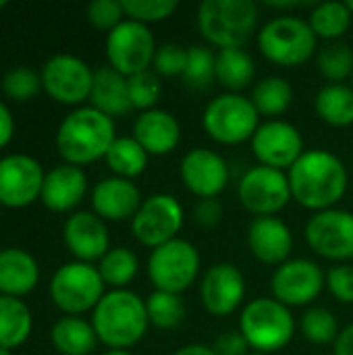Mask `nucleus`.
<instances>
[{
  "instance_id": "obj_37",
  "label": "nucleus",
  "mask_w": 353,
  "mask_h": 355,
  "mask_svg": "<svg viewBox=\"0 0 353 355\" xmlns=\"http://www.w3.org/2000/svg\"><path fill=\"white\" fill-rule=\"evenodd\" d=\"M216 79V54L208 46H189L183 81L193 89H206Z\"/></svg>"
},
{
  "instance_id": "obj_55",
  "label": "nucleus",
  "mask_w": 353,
  "mask_h": 355,
  "mask_svg": "<svg viewBox=\"0 0 353 355\" xmlns=\"http://www.w3.org/2000/svg\"><path fill=\"white\" fill-rule=\"evenodd\" d=\"M352 87H353V75H352Z\"/></svg>"
},
{
  "instance_id": "obj_33",
  "label": "nucleus",
  "mask_w": 353,
  "mask_h": 355,
  "mask_svg": "<svg viewBox=\"0 0 353 355\" xmlns=\"http://www.w3.org/2000/svg\"><path fill=\"white\" fill-rule=\"evenodd\" d=\"M352 10L347 2H320L310 12V27L316 33V37L327 42H339L352 27Z\"/></svg>"
},
{
  "instance_id": "obj_44",
  "label": "nucleus",
  "mask_w": 353,
  "mask_h": 355,
  "mask_svg": "<svg viewBox=\"0 0 353 355\" xmlns=\"http://www.w3.org/2000/svg\"><path fill=\"white\" fill-rule=\"evenodd\" d=\"M327 289L341 304H353V266L335 264L327 272Z\"/></svg>"
},
{
  "instance_id": "obj_15",
  "label": "nucleus",
  "mask_w": 353,
  "mask_h": 355,
  "mask_svg": "<svg viewBox=\"0 0 353 355\" xmlns=\"http://www.w3.org/2000/svg\"><path fill=\"white\" fill-rule=\"evenodd\" d=\"M327 287V275L308 258H289L277 266L270 279V291L277 302L287 308H300L312 304Z\"/></svg>"
},
{
  "instance_id": "obj_2",
  "label": "nucleus",
  "mask_w": 353,
  "mask_h": 355,
  "mask_svg": "<svg viewBox=\"0 0 353 355\" xmlns=\"http://www.w3.org/2000/svg\"><path fill=\"white\" fill-rule=\"evenodd\" d=\"M114 139V119L94 106H79L58 125L56 150L67 164L83 166L104 158Z\"/></svg>"
},
{
  "instance_id": "obj_19",
  "label": "nucleus",
  "mask_w": 353,
  "mask_h": 355,
  "mask_svg": "<svg viewBox=\"0 0 353 355\" xmlns=\"http://www.w3.org/2000/svg\"><path fill=\"white\" fill-rule=\"evenodd\" d=\"M202 306L212 316H231L246 300V277L231 262L210 266L200 283Z\"/></svg>"
},
{
  "instance_id": "obj_51",
  "label": "nucleus",
  "mask_w": 353,
  "mask_h": 355,
  "mask_svg": "<svg viewBox=\"0 0 353 355\" xmlns=\"http://www.w3.org/2000/svg\"><path fill=\"white\" fill-rule=\"evenodd\" d=\"M0 355H12V354H10V349H6V347H0Z\"/></svg>"
},
{
  "instance_id": "obj_13",
  "label": "nucleus",
  "mask_w": 353,
  "mask_h": 355,
  "mask_svg": "<svg viewBox=\"0 0 353 355\" xmlns=\"http://www.w3.org/2000/svg\"><path fill=\"white\" fill-rule=\"evenodd\" d=\"M241 206L256 216H275L291 202V187L285 171L252 166L237 185Z\"/></svg>"
},
{
  "instance_id": "obj_46",
  "label": "nucleus",
  "mask_w": 353,
  "mask_h": 355,
  "mask_svg": "<svg viewBox=\"0 0 353 355\" xmlns=\"http://www.w3.org/2000/svg\"><path fill=\"white\" fill-rule=\"evenodd\" d=\"M212 349L216 352V355H250L252 347L250 343L246 341L243 333L237 329V331H225L223 335L216 337Z\"/></svg>"
},
{
  "instance_id": "obj_21",
  "label": "nucleus",
  "mask_w": 353,
  "mask_h": 355,
  "mask_svg": "<svg viewBox=\"0 0 353 355\" xmlns=\"http://www.w3.org/2000/svg\"><path fill=\"white\" fill-rule=\"evenodd\" d=\"M248 248L266 266H281L293 252V233L277 216H256L248 225Z\"/></svg>"
},
{
  "instance_id": "obj_29",
  "label": "nucleus",
  "mask_w": 353,
  "mask_h": 355,
  "mask_svg": "<svg viewBox=\"0 0 353 355\" xmlns=\"http://www.w3.org/2000/svg\"><path fill=\"white\" fill-rule=\"evenodd\" d=\"M314 110L331 127L353 125V87L345 83H327L314 98Z\"/></svg>"
},
{
  "instance_id": "obj_16",
  "label": "nucleus",
  "mask_w": 353,
  "mask_h": 355,
  "mask_svg": "<svg viewBox=\"0 0 353 355\" xmlns=\"http://www.w3.org/2000/svg\"><path fill=\"white\" fill-rule=\"evenodd\" d=\"M250 141L254 156L262 166H270L285 173L306 152L300 129L283 119H270L266 123H260Z\"/></svg>"
},
{
  "instance_id": "obj_42",
  "label": "nucleus",
  "mask_w": 353,
  "mask_h": 355,
  "mask_svg": "<svg viewBox=\"0 0 353 355\" xmlns=\"http://www.w3.org/2000/svg\"><path fill=\"white\" fill-rule=\"evenodd\" d=\"M187 64V48L175 42H166L156 48L154 54V73L162 77H183Z\"/></svg>"
},
{
  "instance_id": "obj_9",
  "label": "nucleus",
  "mask_w": 353,
  "mask_h": 355,
  "mask_svg": "<svg viewBox=\"0 0 353 355\" xmlns=\"http://www.w3.org/2000/svg\"><path fill=\"white\" fill-rule=\"evenodd\" d=\"M50 297L54 306L69 316L94 312L104 297V281L98 266L79 260L62 264L50 279Z\"/></svg>"
},
{
  "instance_id": "obj_35",
  "label": "nucleus",
  "mask_w": 353,
  "mask_h": 355,
  "mask_svg": "<svg viewBox=\"0 0 353 355\" xmlns=\"http://www.w3.org/2000/svg\"><path fill=\"white\" fill-rule=\"evenodd\" d=\"M148 320L158 331H173L185 318V304L181 295L169 291H156L146 297Z\"/></svg>"
},
{
  "instance_id": "obj_36",
  "label": "nucleus",
  "mask_w": 353,
  "mask_h": 355,
  "mask_svg": "<svg viewBox=\"0 0 353 355\" xmlns=\"http://www.w3.org/2000/svg\"><path fill=\"white\" fill-rule=\"evenodd\" d=\"M316 67L331 83H343L353 75V48L345 42H327L316 52Z\"/></svg>"
},
{
  "instance_id": "obj_3",
  "label": "nucleus",
  "mask_w": 353,
  "mask_h": 355,
  "mask_svg": "<svg viewBox=\"0 0 353 355\" xmlns=\"http://www.w3.org/2000/svg\"><path fill=\"white\" fill-rule=\"evenodd\" d=\"M92 327L110 349H129L137 345L150 327L146 300L129 289H112L94 308Z\"/></svg>"
},
{
  "instance_id": "obj_52",
  "label": "nucleus",
  "mask_w": 353,
  "mask_h": 355,
  "mask_svg": "<svg viewBox=\"0 0 353 355\" xmlns=\"http://www.w3.org/2000/svg\"><path fill=\"white\" fill-rule=\"evenodd\" d=\"M347 6H350V10H352L353 15V0H347Z\"/></svg>"
},
{
  "instance_id": "obj_6",
  "label": "nucleus",
  "mask_w": 353,
  "mask_h": 355,
  "mask_svg": "<svg viewBox=\"0 0 353 355\" xmlns=\"http://www.w3.org/2000/svg\"><path fill=\"white\" fill-rule=\"evenodd\" d=\"M318 37L310 23L283 15L270 19L258 33V50L266 60L279 67H298L308 62L316 52Z\"/></svg>"
},
{
  "instance_id": "obj_10",
  "label": "nucleus",
  "mask_w": 353,
  "mask_h": 355,
  "mask_svg": "<svg viewBox=\"0 0 353 355\" xmlns=\"http://www.w3.org/2000/svg\"><path fill=\"white\" fill-rule=\"evenodd\" d=\"M156 40L148 25L125 19L106 35L108 67L125 77L148 71L154 62Z\"/></svg>"
},
{
  "instance_id": "obj_4",
  "label": "nucleus",
  "mask_w": 353,
  "mask_h": 355,
  "mask_svg": "<svg viewBox=\"0 0 353 355\" xmlns=\"http://www.w3.org/2000/svg\"><path fill=\"white\" fill-rule=\"evenodd\" d=\"M198 29L218 50L243 48L258 23L252 0H204L198 6Z\"/></svg>"
},
{
  "instance_id": "obj_23",
  "label": "nucleus",
  "mask_w": 353,
  "mask_h": 355,
  "mask_svg": "<svg viewBox=\"0 0 353 355\" xmlns=\"http://www.w3.org/2000/svg\"><path fill=\"white\" fill-rule=\"evenodd\" d=\"M87 193V177L81 166L58 164L44 177L40 200L52 212H69L81 204Z\"/></svg>"
},
{
  "instance_id": "obj_48",
  "label": "nucleus",
  "mask_w": 353,
  "mask_h": 355,
  "mask_svg": "<svg viewBox=\"0 0 353 355\" xmlns=\"http://www.w3.org/2000/svg\"><path fill=\"white\" fill-rule=\"evenodd\" d=\"M333 345H335V349H333L335 355H353V322L339 333V337L335 339Z\"/></svg>"
},
{
  "instance_id": "obj_8",
  "label": "nucleus",
  "mask_w": 353,
  "mask_h": 355,
  "mask_svg": "<svg viewBox=\"0 0 353 355\" xmlns=\"http://www.w3.org/2000/svg\"><path fill=\"white\" fill-rule=\"evenodd\" d=\"M200 268L202 260L198 248L181 237L152 250L148 258V277L156 291L181 295L198 281Z\"/></svg>"
},
{
  "instance_id": "obj_7",
  "label": "nucleus",
  "mask_w": 353,
  "mask_h": 355,
  "mask_svg": "<svg viewBox=\"0 0 353 355\" xmlns=\"http://www.w3.org/2000/svg\"><path fill=\"white\" fill-rule=\"evenodd\" d=\"M202 125L210 139L223 146H237L254 137L260 127V114L248 96L225 92L206 104Z\"/></svg>"
},
{
  "instance_id": "obj_40",
  "label": "nucleus",
  "mask_w": 353,
  "mask_h": 355,
  "mask_svg": "<svg viewBox=\"0 0 353 355\" xmlns=\"http://www.w3.org/2000/svg\"><path fill=\"white\" fill-rule=\"evenodd\" d=\"M42 89V73L31 67H15L2 77V92L6 98L17 102H27Z\"/></svg>"
},
{
  "instance_id": "obj_54",
  "label": "nucleus",
  "mask_w": 353,
  "mask_h": 355,
  "mask_svg": "<svg viewBox=\"0 0 353 355\" xmlns=\"http://www.w3.org/2000/svg\"><path fill=\"white\" fill-rule=\"evenodd\" d=\"M250 355H264V354H258V352H252V354Z\"/></svg>"
},
{
  "instance_id": "obj_20",
  "label": "nucleus",
  "mask_w": 353,
  "mask_h": 355,
  "mask_svg": "<svg viewBox=\"0 0 353 355\" xmlns=\"http://www.w3.org/2000/svg\"><path fill=\"white\" fill-rule=\"evenodd\" d=\"M64 245L79 260L92 264L94 260H102L110 250V235L106 223L96 212H75L67 218L62 229Z\"/></svg>"
},
{
  "instance_id": "obj_39",
  "label": "nucleus",
  "mask_w": 353,
  "mask_h": 355,
  "mask_svg": "<svg viewBox=\"0 0 353 355\" xmlns=\"http://www.w3.org/2000/svg\"><path fill=\"white\" fill-rule=\"evenodd\" d=\"M127 83H129V98H131L133 108H137L139 112L158 108L156 104L162 98L160 75H156L152 69H148V71L127 77Z\"/></svg>"
},
{
  "instance_id": "obj_34",
  "label": "nucleus",
  "mask_w": 353,
  "mask_h": 355,
  "mask_svg": "<svg viewBox=\"0 0 353 355\" xmlns=\"http://www.w3.org/2000/svg\"><path fill=\"white\" fill-rule=\"evenodd\" d=\"M139 270V260L129 248H110L104 258L98 262V272L104 285L112 289H127Z\"/></svg>"
},
{
  "instance_id": "obj_45",
  "label": "nucleus",
  "mask_w": 353,
  "mask_h": 355,
  "mask_svg": "<svg viewBox=\"0 0 353 355\" xmlns=\"http://www.w3.org/2000/svg\"><path fill=\"white\" fill-rule=\"evenodd\" d=\"M193 220L202 229H214L223 220V204L216 198L208 200H198L193 208Z\"/></svg>"
},
{
  "instance_id": "obj_12",
  "label": "nucleus",
  "mask_w": 353,
  "mask_h": 355,
  "mask_svg": "<svg viewBox=\"0 0 353 355\" xmlns=\"http://www.w3.org/2000/svg\"><path fill=\"white\" fill-rule=\"evenodd\" d=\"M306 241L316 256L347 264L353 258V212L341 208L314 212L306 223Z\"/></svg>"
},
{
  "instance_id": "obj_49",
  "label": "nucleus",
  "mask_w": 353,
  "mask_h": 355,
  "mask_svg": "<svg viewBox=\"0 0 353 355\" xmlns=\"http://www.w3.org/2000/svg\"><path fill=\"white\" fill-rule=\"evenodd\" d=\"M173 355H216V352L212 349V345H200V343H191L185 345L181 349H177Z\"/></svg>"
},
{
  "instance_id": "obj_1",
  "label": "nucleus",
  "mask_w": 353,
  "mask_h": 355,
  "mask_svg": "<svg viewBox=\"0 0 353 355\" xmlns=\"http://www.w3.org/2000/svg\"><path fill=\"white\" fill-rule=\"evenodd\" d=\"M287 179L291 200L312 212L337 208L350 185L347 166L329 150H306L287 171Z\"/></svg>"
},
{
  "instance_id": "obj_18",
  "label": "nucleus",
  "mask_w": 353,
  "mask_h": 355,
  "mask_svg": "<svg viewBox=\"0 0 353 355\" xmlns=\"http://www.w3.org/2000/svg\"><path fill=\"white\" fill-rule=\"evenodd\" d=\"M179 175L183 185L200 200L218 198L229 185L227 160L208 148H193L181 158Z\"/></svg>"
},
{
  "instance_id": "obj_5",
  "label": "nucleus",
  "mask_w": 353,
  "mask_h": 355,
  "mask_svg": "<svg viewBox=\"0 0 353 355\" xmlns=\"http://www.w3.org/2000/svg\"><path fill=\"white\" fill-rule=\"evenodd\" d=\"M239 331L252 352L268 355L285 349L291 343L295 335V318L291 308L275 297H256L241 310Z\"/></svg>"
},
{
  "instance_id": "obj_31",
  "label": "nucleus",
  "mask_w": 353,
  "mask_h": 355,
  "mask_svg": "<svg viewBox=\"0 0 353 355\" xmlns=\"http://www.w3.org/2000/svg\"><path fill=\"white\" fill-rule=\"evenodd\" d=\"M250 100L260 116H268V121L279 119L293 104V87L285 77L270 75V77L260 79L252 87Z\"/></svg>"
},
{
  "instance_id": "obj_50",
  "label": "nucleus",
  "mask_w": 353,
  "mask_h": 355,
  "mask_svg": "<svg viewBox=\"0 0 353 355\" xmlns=\"http://www.w3.org/2000/svg\"><path fill=\"white\" fill-rule=\"evenodd\" d=\"M102 355H133L129 349H108L106 354Z\"/></svg>"
},
{
  "instance_id": "obj_14",
  "label": "nucleus",
  "mask_w": 353,
  "mask_h": 355,
  "mask_svg": "<svg viewBox=\"0 0 353 355\" xmlns=\"http://www.w3.org/2000/svg\"><path fill=\"white\" fill-rule=\"evenodd\" d=\"M94 71L89 64L69 52L54 54L42 69V87L60 104H81L89 100Z\"/></svg>"
},
{
  "instance_id": "obj_17",
  "label": "nucleus",
  "mask_w": 353,
  "mask_h": 355,
  "mask_svg": "<svg viewBox=\"0 0 353 355\" xmlns=\"http://www.w3.org/2000/svg\"><path fill=\"white\" fill-rule=\"evenodd\" d=\"M42 164L27 154H8L0 158V206L23 208L40 200L44 185Z\"/></svg>"
},
{
  "instance_id": "obj_30",
  "label": "nucleus",
  "mask_w": 353,
  "mask_h": 355,
  "mask_svg": "<svg viewBox=\"0 0 353 355\" xmlns=\"http://www.w3.org/2000/svg\"><path fill=\"white\" fill-rule=\"evenodd\" d=\"M33 318L27 304L19 297L0 295V347L12 349L23 345L31 335Z\"/></svg>"
},
{
  "instance_id": "obj_22",
  "label": "nucleus",
  "mask_w": 353,
  "mask_h": 355,
  "mask_svg": "<svg viewBox=\"0 0 353 355\" xmlns=\"http://www.w3.org/2000/svg\"><path fill=\"white\" fill-rule=\"evenodd\" d=\"M141 193L137 185L129 179L121 177H108L96 183L92 191V206L94 212L102 220L110 223H123V220H133L141 206Z\"/></svg>"
},
{
  "instance_id": "obj_38",
  "label": "nucleus",
  "mask_w": 353,
  "mask_h": 355,
  "mask_svg": "<svg viewBox=\"0 0 353 355\" xmlns=\"http://www.w3.org/2000/svg\"><path fill=\"white\" fill-rule=\"evenodd\" d=\"M339 324L337 318L331 310L314 306L310 310L304 312L302 316V335L314 343V345H329L335 343V339L339 337Z\"/></svg>"
},
{
  "instance_id": "obj_24",
  "label": "nucleus",
  "mask_w": 353,
  "mask_h": 355,
  "mask_svg": "<svg viewBox=\"0 0 353 355\" xmlns=\"http://www.w3.org/2000/svg\"><path fill=\"white\" fill-rule=\"evenodd\" d=\"M133 137L150 156H166L181 141V125L177 116L162 108L139 112L133 123Z\"/></svg>"
},
{
  "instance_id": "obj_11",
  "label": "nucleus",
  "mask_w": 353,
  "mask_h": 355,
  "mask_svg": "<svg viewBox=\"0 0 353 355\" xmlns=\"http://www.w3.org/2000/svg\"><path fill=\"white\" fill-rule=\"evenodd\" d=\"M185 220L181 202L171 193H154L146 198L131 220L133 237L146 248H160L177 239Z\"/></svg>"
},
{
  "instance_id": "obj_47",
  "label": "nucleus",
  "mask_w": 353,
  "mask_h": 355,
  "mask_svg": "<svg viewBox=\"0 0 353 355\" xmlns=\"http://www.w3.org/2000/svg\"><path fill=\"white\" fill-rule=\"evenodd\" d=\"M12 133H15V119H12V112H10V108L0 100V148H4V146L12 139Z\"/></svg>"
},
{
  "instance_id": "obj_28",
  "label": "nucleus",
  "mask_w": 353,
  "mask_h": 355,
  "mask_svg": "<svg viewBox=\"0 0 353 355\" xmlns=\"http://www.w3.org/2000/svg\"><path fill=\"white\" fill-rule=\"evenodd\" d=\"M256 75V62L243 48H225L216 52V81L233 94L246 89Z\"/></svg>"
},
{
  "instance_id": "obj_32",
  "label": "nucleus",
  "mask_w": 353,
  "mask_h": 355,
  "mask_svg": "<svg viewBox=\"0 0 353 355\" xmlns=\"http://www.w3.org/2000/svg\"><path fill=\"white\" fill-rule=\"evenodd\" d=\"M108 168L114 173V177L133 181L148 168L150 154L137 144V139L131 137H117L110 146V150L104 156Z\"/></svg>"
},
{
  "instance_id": "obj_27",
  "label": "nucleus",
  "mask_w": 353,
  "mask_h": 355,
  "mask_svg": "<svg viewBox=\"0 0 353 355\" xmlns=\"http://www.w3.org/2000/svg\"><path fill=\"white\" fill-rule=\"evenodd\" d=\"M52 345L62 355H89L98 345V335L92 322L81 316H64L50 331Z\"/></svg>"
},
{
  "instance_id": "obj_25",
  "label": "nucleus",
  "mask_w": 353,
  "mask_h": 355,
  "mask_svg": "<svg viewBox=\"0 0 353 355\" xmlns=\"http://www.w3.org/2000/svg\"><path fill=\"white\" fill-rule=\"evenodd\" d=\"M40 266L35 258L21 248L0 250V295L21 297L35 289Z\"/></svg>"
},
{
  "instance_id": "obj_43",
  "label": "nucleus",
  "mask_w": 353,
  "mask_h": 355,
  "mask_svg": "<svg viewBox=\"0 0 353 355\" xmlns=\"http://www.w3.org/2000/svg\"><path fill=\"white\" fill-rule=\"evenodd\" d=\"M85 12H87V21L104 31H112L119 23L127 19L123 2L119 0H94L87 4Z\"/></svg>"
},
{
  "instance_id": "obj_41",
  "label": "nucleus",
  "mask_w": 353,
  "mask_h": 355,
  "mask_svg": "<svg viewBox=\"0 0 353 355\" xmlns=\"http://www.w3.org/2000/svg\"><path fill=\"white\" fill-rule=\"evenodd\" d=\"M125 17L144 25L169 19L177 8V0H123Z\"/></svg>"
},
{
  "instance_id": "obj_26",
  "label": "nucleus",
  "mask_w": 353,
  "mask_h": 355,
  "mask_svg": "<svg viewBox=\"0 0 353 355\" xmlns=\"http://www.w3.org/2000/svg\"><path fill=\"white\" fill-rule=\"evenodd\" d=\"M89 102L96 110L102 114L114 119L123 116L133 110L131 98H129V83L127 77L114 71L112 67H100L94 71V83Z\"/></svg>"
},
{
  "instance_id": "obj_53",
  "label": "nucleus",
  "mask_w": 353,
  "mask_h": 355,
  "mask_svg": "<svg viewBox=\"0 0 353 355\" xmlns=\"http://www.w3.org/2000/svg\"><path fill=\"white\" fill-rule=\"evenodd\" d=\"M4 6H6V2H4V0H0V8H4Z\"/></svg>"
}]
</instances>
